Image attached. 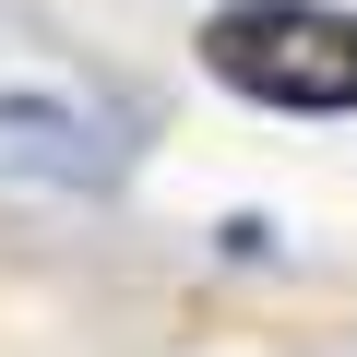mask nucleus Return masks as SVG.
Here are the masks:
<instances>
[{
    "mask_svg": "<svg viewBox=\"0 0 357 357\" xmlns=\"http://www.w3.org/2000/svg\"><path fill=\"white\" fill-rule=\"evenodd\" d=\"M203 72L274 119H357V13L345 0H227L191 36Z\"/></svg>",
    "mask_w": 357,
    "mask_h": 357,
    "instance_id": "nucleus-1",
    "label": "nucleus"
}]
</instances>
